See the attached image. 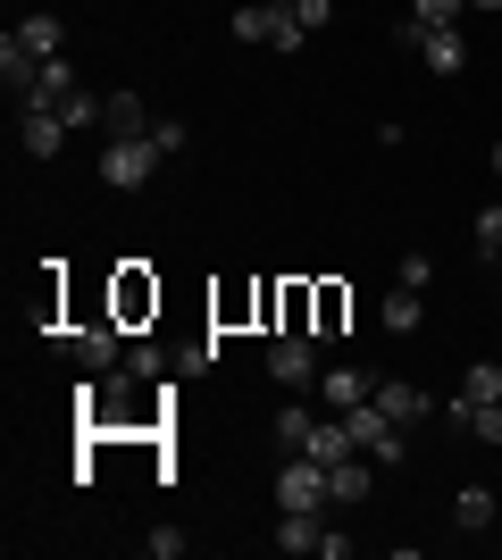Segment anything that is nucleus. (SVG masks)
Listing matches in <instances>:
<instances>
[{
	"mask_svg": "<svg viewBox=\"0 0 502 560\" xmlns=\"http://www.w3.org/2000/svg\"><path fill=\"white\" fill-rule=\"evenodd\" d=\"M59 117H68V135H93V126H109V101H93V93H68V101H59Z\"/></svg>",
	"mask_w": 502,
	"mask_h": 560,
	"instance_id": "obj_17",
	"label": "nucleus"
},
{
	"mask_svg": "<svg viewBox=\"0 0 502 560\" xmlns=\"http://www.w3.org/2000/svg\"><path fill=\"white\" fill-rule=\"evenodd\" d=\"M402 43H419L428 75H460L469 68V34H460V25H402Z\"/></svg>",
	"mask_w": 502,
	"mask_h": 560,
	"instance_id": "obj_5",
	"label": "nucleus"
},
{
	"mask_svg": "<svg viewBox=\"0 0 502 560\" xmlns=\"http://www.w3.org/2000/svg\"><path fill=\"white\" fill-rule=\"evenodd\" d=\"M486 259H494V277H502V252H486Z\"/></svg>",
	"mask_w": 502,
	"mask_h": 560,
	"instance_id": "obj_31",
	"label": "nucleus"
},
{
	"mask_svg": "<svg viewBox=\"0 0 502 560\" xmlns=\"http://www.w3.org/2000/svg\"><path fill=\"white\" fill-rule=\"evenodd\" d=\"M17 135H25V160H50V151L68 142V117H59V101H25V109H17Z\"/></svg>",
	"mask_w": 502,
	"mask_h": 560,
	"instance_id": "obj_6",
	"label": "nucleus"
},
{
	"mask_svg": "<svg viewBox=\"0 0 502 560\" xmlns=\"http://www.w3.org/2000/svg\"><path fill=\"white\" fill-rule=\"evenodd\" d=\"M469 435H478V444H502V401H478V419H469Z\"/></svg>",
	"mask_w": 502,
	"mask_h": 560,
	"instance_id": "obj_25",
	"label": "nucleus"
},
{
	"mask_svg": "<svg viewBox=\"0 0 502 560\" xmlns=\"http://www.w3.org/2000/svg\"><path fill=\"white\" fill-rule=\"evenodd\" d=\"M428 277H435V259H428V252H410L402 268H394V284H410V293H428Z\"/></svg>",
	"mask_w": 502,
	"mask_h": 560,
	"instance_id": "obj_23",
	"label": "nucleus"
},
{
	"mask_svg": "<svg viewBox=\"0 0 502 560\" xmlns=\"http://www.w3.org/2000/svg\"><path fill=\"white\" fill-rule=\"evenodd\" d=\"M311 427H318V410L285 401V410H277V452H302V444H311Z\"/></svg>",
	"mask_w": 502,
	"mask_h": 560,
	"instance_id": "obj_16",
	"label": "nucleus"
},
{
	"mask_svg": "<svg viewBox=\"0 0 502 560\" xmlns=\"http://www.w3.org/2000/svg\"><path fill=\"white\" fill-rule=\"evenodd\" d=\"M118 310H126V318H143V310H151V284L126 277V284H118Z\"/></svg>",
	"mask_w": 502,
	"mask_h": 560,
	"instance_id": "obj_27",
	"label": "nucleus"
},
{
	"mask_svg": "<svg viewBox=\"0 0 502 560\" xmlns=\"http://www.w3.org/2000/svg\"><path fill=\"white\" fill-rule=\"evenodd\" d=\"M469 9H502V0H469Z\"/></svg>",
	"mask_w": 502,
	"mask_h": 560,
	"instance_id": "obj_30",
	"label": "nucleus"
},
{
	"mask_svg": "<svg viewBox=\"0 0 502 560\" xmlns=\"http://www.w3.org/2000/svg\"><path fill=\"white\" fill-rule=\"evenodd\" d=\"M293 9H302V25H311V34H318L327 18H335V0H293Z\"/></svg>",
	"mask_w": 502,
	"mask_h": 560,
	"instance_id": "obj_29",
	"label": "nucleus"
},
{
	"mask_svg": "<svg viewBox=\"0 0 502 560\" xmlns=\"http://www.w3.org/2000/svg\"><path fill=\"white\" fill-rule=\"evenodd\" d=\"M478 252H502V201H486V210H478Z\"/></svg>",
	"mask_w": 502,
	"mask_h": 560,
	"instance_id": "obj_26",
	"label": "nucleus"
},
{
	"mask_svg": "<svg viewBox=\"0 0 502 560\" xmlns=\"http://www.w3.org/2000/svg\"><path fill=\"white\" fill-rule=\"evenodd\" d=\"M469 18V0H419V9H410V25H460Z\"/></svg>",
	"mask_w": 502,
	"mask_h": 560,
	"instance_id": "obj_22",
	"label": "nucleus"
},
{
	"mask_svg": "<svg viewBox=\"0 0 502 560\" xmlns=\"http://www.w3.org/2000/svg\"><path fill=\"white\" fill-rule=\"evenodd\" d=\"M302 452H311V460H327V468H335V460H352L360 444H352V427H343V410H335V419H318V427H311V444H302Z\"/></svg>",
	"mask_w": 502,
	"mask_h": 560,
	"instance_id": "obj_11",
	"label": "nucleus"
},
{
	"mask_svg": "<svg viewBox=\"0 0 502 560\" xmlns=\"http://www.w3.org/2000/svg\"><path fill=\"white\" fill-rule=\"evenodd\" d=\"M9 34H17V43L34 50V59H59V43H68V25L50 18V9H34V18H17V25H9Z\"/></svg>",
	"mask_w": 502,
	"mask_h": 560,
	"instance_id": "obj_10",
	"label": "nucleus"
},
{
	"mask_svg": "<svg viewBox=\"0 0 502 560\" xmlns=\"http://www.w3.org/2000/svg\"><path fill=\"white\" fill-rule=\"evenodd\" d=\"M268 376H277V385H318V335H302V327H277L268 335Z\"/></svg>",
	"mask_w": 502,
	"mask_h": 560,
	"instance_id": "obj_4",
	"label": "nucleus"
},
{
	"mask_svg": "<svg viewBox=\"0 0 502 560\" xmlns=\"http://www.w3.org/2000/svg\"><path fill=\"white\" fill-rule=\"evenodd\" d=\"M369 401H377L394 427H419V419H428V394H419V385H402V376H377V394H369Z\"/></svg>",
	"mask_w": 502,
	"mask_h": 560,
	"instance_id": "obj_9",
	"label": "nucleus"
},
{
	"mask_svg": "<svg viewBox=\"0 0 502 560\" xmlns=\"http://www.w3.org/2000/svg\"><path fill=\"white\" fill-rule=\"evenodd\" d=\"M327 460H311V452H285V468H277V511H327Z\"/></svg>",
	"mask_w": 502,
	"mask_h": 560,
	"instance_id": "obj_3",
	"label": "nucleus"
},
{
	"mask_svg": "<svg viewBox=\"0 0 502 560\" xmlns=\"http://www.w3.org/2000/svg\"><path fill=\"white\" fill-rule=\"evenodd\" d=\"M151 142H160V160H176V151H185V142H192V126H176V117H160V126H151Z\"/></svg>",
	"mask_w": 502,
	"mask_h": 560,
	"instance_id": "obj_24",
	"label": "nucleus"
},
{
	"mask_svg": "<svg viewBox=\"0 0 502 560\" xmlns=\"http://www.w3.org/2000/svg\"><path fill=\"white\" fill-rule=\"evenodd\" d=\"M453 518H460V527H494V493H486V486H469V493L453 502Z\"/></svg>",
	"mask_w": 502,
	"mask_h": 560,
	"instance_id": "obj_20",
	"label": "nucleus"
},
{
	"mask_svg": "<svg viewBox=\"0 0 502 560\" xmlns=\"http://www.w3.org/2000/svg\"><path fill=\"white\" fill-rule=\"evenodd\" d=\"M343 310H352L343 284H311V335H335V327H343Z\"/></svg>",
	"mask_w": 502,
	"mask_h": 560,
	"instance_id": "obj_14",
	"label": "nucleus"
},
{
	"mask_svg": "<svg viewBox=\"0 0 502 560\" xmlns=\"http://www.w3.org/2000/svg\"><path fill=\"white\" fill-rule=\"evenodd\" d=\"M109 135H151V117L135 93H109Z\"/></svg>",
	"mask_w": 502,
	"mask_h": 560,
	"instance_id": "obj_18",
	"label": "nucleus"
},
{
	"mask_svg": "<svg viewBox=\"0 0 502 560\" xmlns=\"http://www.w3.org/2000/svg\"><path fill=\"white\" fill-rule=\"evenodd\" d=\"M360 460H369V452H352V460H335V468H327V493H335V502H369L377 468H360Z\"/></svg>",
	"mask_w": 502,
	"mask_h": 560,
	"instance_id": "obj_12",
	"label": "nucleus"
},
{
	"mask_svg": "<svg viewBox=\"0 0 502 560\" xmlns=\"http://www.w3.org/2000/svg\"><path fill=\"white\" fill-rule=\"evenodd\" d=\"M151 167H160V142H151V135H109V151H101V185L135 192V185H151Z\"/></svg>",
	"mask_w": 502,
	"mask_h": 560,
	"instance_id": "obj_2",
	"label": "nucleus"
},
{
	"mask_svg": "<svg viewBox=\"0 0 502 560\" xmlns=\"http://www.w3.org/2000/svg\"><path fill=\"white\" fill-rule=\"evenodd\" d=\"M68 93H84L75 68H68V59H43V93H34V101H68ZM17 109H25V101H17Z\"/></svg>",
	"mask_w": 502,
	"mask_h": 560,
	"instance_id": "obj_19",
	"label": "nucleus"
},
{
	"mask_svg": "<svg viewBox=\"0 0 502 560\" xmlns=\"http://www.w3.org/2000/svg\"><path fill=\"white\" fill-rule=\"evenodd\" d=\"M377 318H385V335H419V293H410V284H394Z\"/></svg>",
	"mask_w": 502,
	"mask_h": 560,
	"instance_id": "obj_15",
	"label": "nucleus"
},
{
	"mask_svg": "<svg viewBox=\"0 0 502 560\" xmlns=\"http://www.w3.org/2000/svg\"><path fill=\"white\" fill-rule=\"evenodd\" d=\"M235 43H277V50H302L311 43V25L293 0H243L235 9Z\"/></svg>",
	"mask_w": 502,
	"mask_h": 560,
	"instance_id": "obj_1",
	"label": "nucleus"
},
{
	"mask_svg": "<svg viewBox=\"0 0 502 560\" xmlns=\"http://www.w3.org/2000/svg\"><path fill=\"white\" fill-rule=\"evenodd\" d=\"M185 552V527H151V560H176Z\"/></svg>",
	"mask_w": 502,
	"mask_h": 560,
	"instance_id": "obj_28",
	"label": "nucleus"
},
{
	"mask_svg": "<svg viewBox=\"0 0 502 560\" xmlns=\"http://www.w3.org/2000/svg\"><path fill=\"white\" fill-rule=\"evenodd\" d=\"M460 394H469V401H502V369H494V360H478V369L460 376Z\"/></svg>",
	"mask_w": 502,
	"mask_h": 560,
	"instance_id": "obj_21",
	"label": "nucleus"
},
{
	"mask_svg": "<svg viewBox=\"0 0 502 560\" xmlns=\"http://www.w3.org/2000/svg\"><path fill=\"white\" fill-rule=\"evenodd\" d=\"M369 394H377L369 369H318V401H327V410H360Z\"/></svg>",
	"mask_w": 502,
	"mask_h": 560,
	"instance_id": "obj_7",
	"label": "nucleus"
},
{
	"mask_svg": "<svg viewBox=\"0 0 502 560\" xmlns=\"http://www.w3.org/2000/svg\"><path fill=\"white\" fill-rule=\"evenodd\" d=\"M318 536H327L318 511H285V518H277V552H318Z\"/></svg>",
	"mask_w": 502,
	"mask_h": 560,
	"instance_id": "obj_13",
	"label": "nucleus"
},
{
	"mask_svg": "<svg viewBox=\"0 0 502 560\" xmlns=\"http://www.w3.org/2000/svg\"><path fill=\"white\" fill-rule=\"evenodd\" d=\"M59 343L75 351V360H84V369H118L126 351H118V327H109V318H101V327H75V335H59Z\"/></svg>",
	"mask_w": 502,
	"mask_h": 560,
	"instance_id": "obj_8",
	"label": "nucleus"
},
{
	"mask_svg": "<svg viewBox=\"0 0 502 560\" xmlns=\"http://www.w3.org/2000/svg\"><path fill=\"white\" fill-rule=\"evenodd\" d=\"M494 176H502V142H494Z\"/></svg>",
	"mask_w": 502,
	"mask_h": 560,
	"instance_id": "obj_32",
	"label": "nucleus"
}]
</instances>
